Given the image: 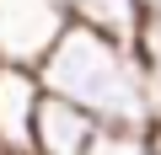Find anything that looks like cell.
I'll return each instance as SVG.
<instances>
[{"instance_id": "obj_3", "label": "cell", "mask_w": 161, "mask_h": 155, "mask_svg": "<svg viewBox=\"0 0 161 155\" xmlns=\"http://www.w3.org/2000/svg\"><path fill=\"white\" fill-rule=\"evenodd\" d=\"M38 107H43V75L0 64V155H38Z\"/></svg>"}, {"instance_id": "obj_6", "label": "cell", "mask_w": 161, "mask_h": 155, "mask_svg": "<svg viewBox=\"0 0 161 155\" xmlns=\"http://www.w3.org/2000/svg\"><path fill=\"white\" fill-rule=\"evenodd\" d=\"M86 155H161V128H140V123H102Z\"/></svg>"}, {"instance_id": "obj_8", "label": "cell", "mask_w": 161, "mask_h": 155, "mask_svg": "<svg viewBox=\"0 0 161 155\" xmlns=\"http://www.w3.org/2000/svg\"><path fill=\"white\" fill-rule=\"evenodd\" d=\"M145 11H161V0H145Z\"/></svg>"}, {"instance_id": "obj_2", "label": "cell", "mask_w": 161, "mask_h": 155, "mask_svg": "<svg viewBox=\"0 0 161 155\" xmlns=\"http://www.w3.org/2000/svg\"><path fill=\"white\" fill-rule=\"evenodd\" d=\"M70 6L64 0H0V64L38 70L48 48L64 38Z\"/></svg>"}, {"instance_id": "obj_7", "label": "cell", "mask_w": 161, "mask_h": 155, "mask_svg": "<svg viewBox=\"0 0 161 155\" xmlns=\"http://www.w3.org/2000/svg\"><path fill=\"white\" fill-rule=\"evenodd\" d=\"M134 54L145 64V86H150V118L161 128V11H145V27L134 38Z\"/></svg>"}, {"instance_id": "obj_4", "label": "cell", "mask_w": 161, "mask_h": 155, "mask_svg": "<svg viewBox=\"0 0 161 155\" xmlns=\"http://www.w3.org/2000/svg\"><path fill=\"white\" fill-rule=\"evenodd\" d=\"M97 128L102 123L86 107L43 91V107H38V155H86L92 139H97Z\"/></svg>"}, {"instance_id": "obj_5", "label": "cell", "mask_w": 161, "mask_h": 155, "mask_svg": "<svg viewBox=\"0 0 161 155\" xmlns=\"http://www.w3.org/2000/svg\"><path fill=\"white\" fill-rule=\"evenodd\" d=\"M64 6H70L75 27H92V32L118 38V43H134L145 27V0H64Z\"/></svg>"}, {"instance_id": "obj_1", "label": "cell", "mask_w": 161, "mask_h": 155, "mask_svg": "<svg viewBox=\"0 0 161 155\" xmlns=\"http://www.w3.org/2000/svg\"><path fill=\"white\" fill-rule=\"evenodd\" d=\"M43 91L86 107L97 123H140L156 128L150 118V86H145V64L134 54V43L102 38L92 27H64V38L48 48V59L38 64Z\"/></svg>"}]
</instances>
